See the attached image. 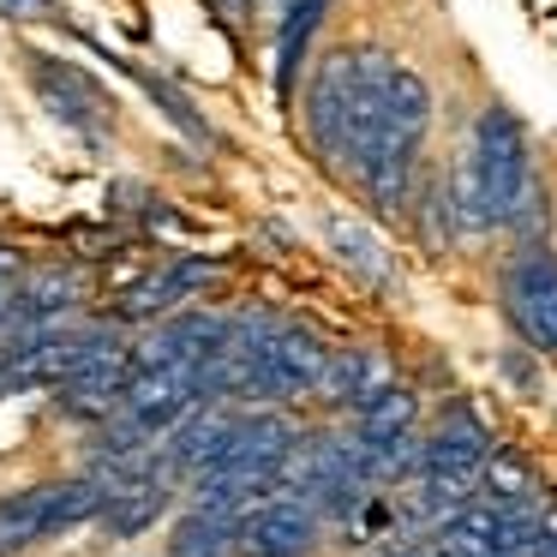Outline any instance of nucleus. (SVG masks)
Instances as JSON below:
<instances>
[{"instance_id": "obj_22", "label": "nucleus", "mask_w": 557, "mask_h": 557, "mask_svg": "<svg viewBox=\"0 0 557 557\" xmlns=\"http://www.w3.org/2000/svg\"><path fill=\"white\" fill-rule=\"evenodd\" d=\"M49 7H54V0H0V13H7V18H42Z\"/></svg>"}, {"instance_id": "obj_2", "label": "nucleus", "mask_w": 557, "mask_h": 557, "mask_svg": "<svg viewBox=\"0 0 557 557\" xmlns=\"http://www.w3.org/2000/svg\"><path fill=\"white\" fill-rule=\"evenodd\" d=\"M473 174H480V198H485L492 228L516 222L533 181H528V133H521V121L504 102H492L480 114V126H473Z\"/></svg>"}, {"instance_id": "obj_14", "label": "nucleus", "mask_w": 557, "mask_h": 557, "mask_svg": "<svg viewBox=\"0 0 557 557\" xmlns=\"http://www.w3.org/2000/svg\"><path fill=\"white\" fill-rule=\"evenodd\" d=\"M360 432H354V444L360 449H384V444H396L401 432H413V396L401 384H384L372 401H360Z\"/></svg>"}, {"instance_id": "obj_25", "label": "nucleus", "mask_w": 557, "mask_h": 557, "mask_svg": "<svg viewBox=\"0 0 557 557\" xmlns=\"http://www.w3.org/2000/svg\"><path fill=\"white\" fill-rule=\"evenodd\" d=\"M533 557H557V552H533Z\"/></svg>"}, {"instance_id": "obj_19", "label": "nucleus", "mask_w": 557, "mask_h": 557, "mask_svg": "<svg viewBox=\"0 0 557 557\" xmlns=\"http://www.w3.org/2000/svg\"><path fill=\"white\" fill-rule=\"evenodd\" d=\"M324 234H330V246L342 252V264H354L360 276H372V282H384V276H389V258H384V246H377L366 228H354V222L330 216V222H324Z\"/></svg>"}, {"instance_id": "obj_6", "label": "nucleus", "mask_w": 557, "mask_h": 557, "mask_svg": "<svg viewBox=\"0 0 557 557\" xmlns=\"http://www.w3.org/2000/svg\"><path fill=\"white\" fill-rule=\"evenodd\" d=\"M318 516L306 497H270V504H252L240 521H234V552L240 557H306L318 545Z\"/></svg>"}, {"instance_id": "obj_7", "label": "nucleus", "mask_w": 557, "mask_h": 557, "mask_svg": "<svg viewBox=\"0 0 557 557\" xmlns=\"http://www.w3.org/2000/svg\"><path fill=\"white\" fill-rule=\"evenodd\" d=\"M133 372H138L133 354H126L121 342H109V348L90 354V360L78 366L66 384H54V389H61V408L66 413H85V420H109V413H121Z\"/></svg>"}, {"instance_id": "obj_10", "label": "nucleus", "mask_w": 557, "mask_h": 557, "mask_svg": "<svg viewBox=\"0 0 557 557\" xmlns=\"http://www.w3.org/2000/svg\"><path fill=\"white\" fill-rule=\"evenodd\" d=\"M330 0H288L276 18V97H294V78L312 61V37L324 25Z\"/></svg>"}, {"instance_id": "obj_16", "label": "nucleus", "mask_w": 557, "mask_h": 557, "mask_svg": "<svg viewBox=\"0 0 557 557\" xmlns=\"http://www.w3.org/2000/svg\"><path fill=\"white\" fill-rule=\"evenodd\" d=\"M480 480H485V504H497V509H528L533 492H540L528 456H516V449H492L485 468H480Z\"/></svg>"}, {"instance_id": "obj_5", "label": "nucleus", "mask_w": 557, "mask_h": 557, "mask_svg": "<svg viewBox=\"0 0 557 557\" xmlns=\"http://www.w3.org/2000/svg\"><path fill=\"white\" fill-rule=\"evenodd\" d=\"M198 377L193 366H138L133 384H126V401H121V420L133 425L138 437H169L174 425L186 420V413L198 408Z\"/></svg>"}, {"instance_id": "obj_11", "label": "nucleus", "mask_w": 557, "mask_h": 557, "mask_svg": "<svg viewBox=\"0 0 557 557\" xmlns=\"http://www.w3.org/2000/svg\"><path fill=\"white\" fill-rule=\"evenodd\" d=\"M162 509H169V473H157V480H133V485H121V492H109L97 521H102L109 540H138Z\"/></svg>"}, {"instance_id": "obj_12", "label": "nucleus", "mask_w": 557, "mask_h": 557, "mask_svg": "<svg viewBox=\"0 0 557 557\" xmlns=\"http://www.w3.org/2000/svg\"><path fill=\"white\" fill-rule=\"evenodd\" d=\"M497 504H461L444 528H432V557H497Z\"/></svg>"}, {"instance_id": "obj_20", "label": "nucleus", "mask_w": 557, "mask_h": 557, "mask_svg": "<svg viewBox=\"0 0 557 557\" xmlns=\"http://www.w3.org/2000/svg\"><path fill=\"white\" fill-rule=\"evenodd\" d=\"M133 78H138V85H145V90H150V97H157V102H162V114H169V121L181 126L186 138H198V145H210V126H205V121H198V114H193V102H186L181 90H169V85H162V78H150V73H133Z\"/></svg>"}, {"instance_id": "obj_8", "label": "nucleus", "mask_w": 557, "mask_h": 557, "mask_svg": "<svg viewBox=\"0 0 557 557\" xmlns=\"http://www.w3.org/2000/svg\"><path fill=\"white\" fill-rule=\"evenodd\" d=\"M234 437H240V420H234V413L193 408L169 432V449H162V456H169V468H181V473H210L234 449Z\"/></svg>"}, {"instance_id": "obj_15", "label": "nucleus", "mask_w": 557, "mask_h": 557, "mask_svg": "<svg viewBox=\"0 0 557 557\" xmlns=\"http://www.w3.org/2000/svg\"><path fill=\"white\" fill-rule=\"evenodd\" d=\"M389 384V372H384V360L377 354H366V348H348V354H330V372H324V389L336 401H348V408H360V401H372L377 389Z\"/></svg>"}, {"instance_id": "obj_4", "label": "nucleus", "mask_w": 557, "mask_h": 557, "mask_svg": "<svg viewBox=\"0 0 557 557\" xmlns=\"http://www.w3.org/2000/svg\"><path fill=\"white\" fill-rule=\"evenodd\" d=\"M504 312L540 354H557V252L521 246L504 270Z\"/></svg>"}, {"instance_id": "obj_17", "label": "nucleus", "mask_w": 557, "mask_h": 557, "mask_svg": "<svg viewBox=\"0 0 557 557\" xmlns=\"http://www.w3.org/2000/svg\"><path fill=\"white\" fill-rule=\"evenodd\" d=\"M73 300H78L73 270H37V276L18 282V318H25V324H54Z\"/></svg>"}, {"instance_id": "obj_18", "label": "nucleus", "mask_w": 557, "mask_h": 557, "mask_svg": "<svg viewBox=\"0 0 557 557\" xmlns=\"http://www.w3.org/2000/svg\"><path fill=\"white\" fill-rule=\"evenodd\" d=\"M37 540H49V485H30V492L0 504V552H18Z\"/></svg>"}, {"instance_id": "obj_1", "label": "nucleus", "mask_w": 557, "mask_h": 557, "mask_svg": "<svg viewBox=\"0 0 557 557\" xmlns=\"http://www.w3.org/2000/svg\"><path fill=\"white\" fill-rule=\"evenodd\" d=\"M389 73L396 61L377 49H342L324 54L306 85V138L336 174L360 186L366 162L384 150L389 133Z\"/></svg>"}, {"instance_id": "obj_24", "label": "nucleus", "mask_w": 557, "mask_h": 557, "mask_svg": "<svg viewBox=\"0 0 557 557\" xmlns=\"http://www.w3.org/2000/svg\"><path fill=\"white\" fill-rule=\"evenodd\" d=\"M384 557H425V552H413V545H389Z\"/></svg>"}, {"instance_id": "obj_3", "label": "nucleus", "mask_w": 557, "mask_h": 557, "mask_svg": "<svg viewBox=\"0 0 557 557\" xmlns=\"http://www.w3.org/2000/svg\"><path fill=\"white\" fill-rule=\"evenodd\" d=\"M25 78H30V90H37V102H42V109H49L61 126H73V133H85V138H102V133H109L114 102H109V90H102L78 61H61V54L30 49V54H25Z\"/></svg>"}, {"instance_id": "obj_21", "label": "nucleus", "mask_w": 557, "mask_h": 557, "mask_svg": "<svg viewBox=\"0 0 557 557\" xmlns=\"http://www.w3.org/2000/svg\"><path fill=\"white\" fill-rule=\"evenodd\" d=\"M18 312V276H13V252H0V318Z\"/></svg>"}, {"instance_id": "obj_23", "label": "nucleus", "mask_w": 557, "mask_h": 557, "mask_svg": "<svg viewBox=\"0 0 557 557\" xmlns=\"http://www.w3.org/2000/svg\"><path fill=\"white\" fill-rule=\"evenodd\" d=\"M210 7H216V13H228V18H246V13H252V0H210Z\"/></svg>"}, {"instance_id": "obj_13", "label": "nucleus", "mask_w": 557, "mask_h": 557, "mask_svg": "<svg viewBox=\"0 0 557 557\" xmlns=\"http://www.w3.org/2000/svg\"><path fill=\"white\" fill-rule=\"evenodd\" d=\"M169 557H234V516L193 504L169 533Z\"/></svg>"}, {"instance_id": "obj_9", "label": "nucleus", "mask_w": 557, "mask_h": 557, "mask_svg": "<svg viewBox=\"0 0 557 557\" xmlns=\"http://www.w3.org/2000/svg\"><path fill=\"white\" fill-rule=\"evenodd\" d=\"M485 456H492V437H485V425L473 420L468 408H449L444 420L432 425V437H425V468H437V473L473 480V473L485 468Z\"/></svg>"}]
</instances>
